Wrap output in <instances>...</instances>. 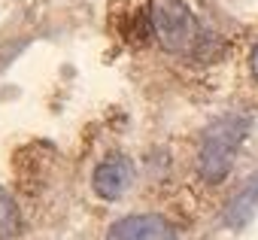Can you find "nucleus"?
<instances>
[{"instance_id":"nucleus-1","label":"nucleus","mask_w":258,"mask_h":240,"mask_svg":"<svg viewBox=\"0 0 258 240\" xmlns=\"http://www.w3.org/2000/svg\"><path fill=\"white\" fill-rule=\"evenodd\" d=\"M249 134V118L243 112H228L204 131L201 149H198V173L207 183H219L228 176L243 140Z\"/></svg>"},{"instance_id":"nucleus-2","label":"nucleus","mask_w":258,"mask_h":240,"mask_svg":"<svg viewBox=\"0 0 258 240\" xmlns=\"http://www.w3.org/2000/svg\"><path fill=\"white\" fill-rule=\"evenodd\" d=\"M152 31L167 52H188L198 43V22L182 0H152Z\"/></svg>"},{"instance_id":"nucleus-3","label":"nucleus","mask_w":258,"mask_h":240,"mask_svg":"<svg viewBox=\"0 0 258 240\" xmlns=\"http://www.w3.org/2000/svg\"><path fill=\"white\" fill-rule=\"evenodd\" d=\"M106 240H176V231L167 219L152 216V213H137V216H124L118 219Z\"/></svg>"},{"instance_id":"nucleus-4","label":"nucleus","mask_w":258,"mask_h":240,"mask_svg":"<svg viewBox=\"0 0 258 240\" xmlns=\"http://www.w3.org/2000/svg\"><path fill=\"white\" fill-rule=\"evenodd\" d=\"M131 179H134L131 161H127L124 155H109V158H103V161L94 167V179H91V183H94V192H97L100 198L115 201V198H121V195L127 192Z\"/></svg>"},{"instance_id":"nucleus-5","label":"nucleus","mask_w":258,"mask_h":240,"mask_svg":"<svg viewBox=\"0 0 258 240\" xmlns=\"http://www.w3.org/2000/svg\"><path fill=\"white\" fill-rule=\"evenodd\" d=\"M255 213H258V176L246 179L234 192V198L228 201V210H225V222L234 228H243Z\"/></svg>"},{"instance_id":"nucleus-6","label":"nucleus","mask_w":258,"mask_h":240,"mask_svg":"<svg viewBox=\"0 0 258 240\" xmlns=\"http://www.w3.org/2000/svg\"><path fill=\"white\" fill-rule=\"evenodd\" d=\"M22 231V213L7 189H0V240H13Z\"/></svg>"},{"instance_id":"nucleus-7","label":"nucleus","mask_w":258,"mask_h":240,"mask_svg":"<svg viewBox=\"0 0 258 240\" xmlns=\"http://www.w3.org/2000/svg\"><path fill=\"white\" fill-rule=\"evenodd\" d=\"M249 64H252V76L258 79V46H255V52H252V61H249Z\"/></svg>"}]
</instances>
